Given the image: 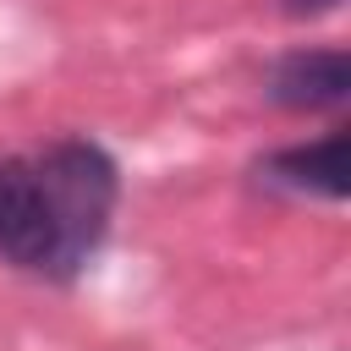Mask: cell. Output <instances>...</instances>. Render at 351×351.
I'll return each mask as SVG.
<instances>
[{
  "label": "cell",
  "mask_w": 351,
  "mask_h": 351,
  "mask_svg": "<svg viewBox=\"0 0 351 351\" xmlns=\"http://www.w3.org/2000/svg\"><path fill=\"white\" fill-rule=\"evenodd\" d=\"M115 197V159L82 137L0 159V258L49 280L82 274L110 230Z\"/></svg>",
  "instance_id": "cell-1"
},
{
  "label": "cell",
  "mask_w": 351,
  "mask_h": 351,
  "mask_svg": "<svg viewBox=\"0 0 351 351\" xmlns=\"http://www.w3.org/2000/svg\"><path fill=\"white\" fill-rule=\"evenodd\" d=\"M346 93H351L346 49H296L269 71V99L285 110H329L346 104Z\"/></svg>",
  "instance_id": "cell-2"
},
{
  "label": "cell",
  "mask_w": 351,
  "mask_h": 351,
  "mask_svg": "<svg viewBox=\"0 0 351 351\" xmlns=\"http://www.w3.org/2000/svg\"><path fill=\"white\" fill-rule=\"evenodd\" d=\"M263 176L291 186V192H318V197H346V132H329L302 148H280L263 159Z\"/></svg>",
  "instance_id": "cell-3"
},
{
  "label": "cell",
  "mask_w": 351,
  "mask_h": 351,
  "mask_svg": "<svg viewBox=\"0 0 351 351\" xmlns=\"http://www.w3.org/2000/svg\"><path fill=\"white\" fill-rule=\"evenodd\" d=\"M340 0H285V11L291 16H324V11H335Z\"/></svg>",
  "instance_id": "cell-4"
}]
</instances>
